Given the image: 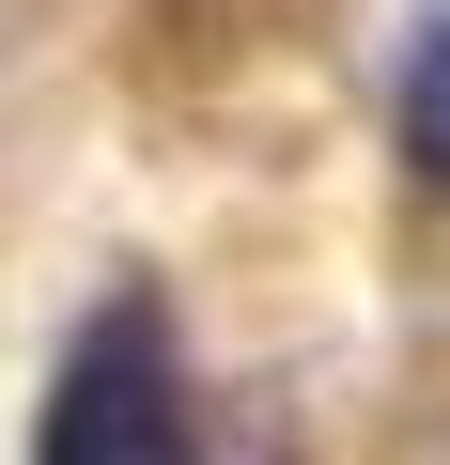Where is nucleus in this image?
I'll list each match as a JSON object with an SVG mask.
<instances>
[{
    "label": "nucleus",
    "mask_w": 450,
    "mask_h": 465,
    "mask_svg": "<svg viewBox=\"0 0 450 465\" xmlns=\"http://www.w3.org/2000/svg\"><path fill=\"white\" fill-rule=\"evenodd\" d=\"M419 155L450 171V47H419Z\"/></svg>",
    "instance_id": "2"
},
{
    "label": "nucleus",
    "mask_w": 450,
    "mask_h": 465,
    "mask_svg": "<svg viewBox=\"0 0 450 465\" xmlns=\"http://www.w3.org/2000/svg\"><path fill=\"white\" fill-rule=\"evenodd\" d=\"M32 465H202L186 372H171V311H155V295H109V311L63 341L47 419H32Z\"/></svg>",
    "instance_id": "1"
}]
</instances>
